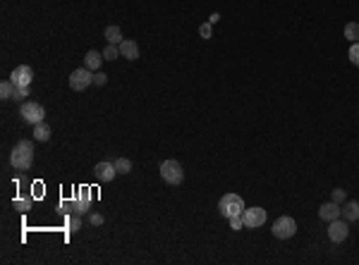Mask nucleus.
Returning a JSON list of instances; mask_svg holds the SVG:
<instances>
[{
	"mask_svg": "<svg viewBox=\"0 0 359 265\" xmlns=\"http://www.w3.org/2000/svg\"><path fill=\"white\" fill-rule=\"evenodd\" d=\"M103 53H96V50H89V53L84 55V67L86 70H91V72H98L101 70V65H103Z\"/></svg>",
	"mask_w": 359,
	"mask_h": 265,
	"instance_id": "4468645a",
	"label": "nucleus"
},
{
	"mask_svg": "<svg viewBox=\"0 0 359 265\" xmlns=\"http://www.w3.org/2000/svg\"><path fill=\"white\" fill-rule=\"evenodd\" d=\"M34 139L41 141V143H46L50 139V127L48 122H39V125H34Z\"/></svg>",
	"mask_w": 359,
	"mask_h": 265,
	"instance_id": "2eb2a0df",
	"label": "nucleus"
},
{
	"mask_svg": "<svg viewBox=\"0 0 359 265\" xmlns=\"http://www.w3.org/2000/svg\"><path fill=\"white\" fill-rule=\"evenodd\" d=\"M94 172H96V180L98 182H113L115 180V174H117L115 163H108V160H103V163L96 165Z\"/></svg>",
	"mask_w": 359,
	"mask_h": 265,
	"instance_id": "9d476101",
	"label": "nucleus"
},
{
	"mask_svg": "<svg viewBox=\"0 0 359 265\" xmlns=\"http://www.w3.org/2000/svg\"><path fill=\"white\" fill-rule=\"evenodd\" d=\"M94 189H89V187H82L77 191V196L74 198H79V201H86V203H94V194H91Z\"/></svg>",
	"mask_w": 359,
	"mask_h": 265,
	"instance_id": "5701e85b",
	"label": "nucleus"
},
{
	"mask_svg": "<svg viewBox=\"0 0 359 265\" xmlns=\"http://www.w3.org/2000/svg\"><path fill=\"white\" fill-rule=\"evenodd\" d=\"M67 218V229L70 232H77L79 227H82V215L79 213H70V215H65Z\"/></svg>",
	"mask_w": 359,
	"mask_h": 265,
	"instance_id": "412c9836",
	"label": "nucleus"
},
{
	"mask_svg": "<svg viewBox=\"0 0 359 265\" xmlns=\"http://www.w3.org/2000/svg\"><path fill=\"white\" fill-rule=\"evenodd\" d=\"M10 165L19 172H27L32 170L34 165V143L29 139H22L15 143V149L10 153Z\"/></svg>",
	"mask_w": 359,
	"mask_h": 265,
	"instance_id": "f257e3e1",
	"label": "nucleus"
},
{
	"mask_svg": "<svg viewBox=\"0 0 359 265\" xmlns=\"http://www.w3.org/2000/svg\"><path fill=\"white\" fill-rule=\"evenodd\" d=\"M19 115L27 125H39V122H46V110L43 105L36 101H24L22 108H19Z\"/></svg>",
	"mask_w": 359,
	"mask_h": 265,
	"instance_id": "7ed1b4c3",
	"label": "nucleus"
},
{
	"mask_svg": "<svg viewBox=\"0 0 359 265\" xmlns=\"http://www.w3.org/2000/svg\"><path fill=\"white\" fill-rule=\"evenodd\" d=\"M297 232V222L290 215H283L273 222V237L275 239H290V237H295Z\"/></svg>",
	"mask_w": 359,
	"mask_h": 265,
	"instance_id": "39448f33",
	"label": "nucleus"
},
{
	"mask_svg": "<svg viewBox=\"0 0 359 265\" xmlns=\"http://www.w3.org/2000/svg\"><path fill=\"white\" fill-rule=\"evenodd\" d=\"M161 177H163L168 184L177 187V184L185 182V170H182V165H179L177 160H163V163H161Z\"/></svg>",
	"mask_w": 359,
	"mask_h": 265,
	"instance_id": "20e7f679",
	"label": "nucleus"
},
{
	"mask_svg": "<svg viewBox=\"0 0 359 265\" xmlns=\"http://www.w3.org/2000/svg\"><path fill=\"white\" fill-rule=\"evenodd\" d=\"M58 211L63 213V215H70V213H74V198H63V201H60V205H58Z\"/></svg>",
	"mask_w": 359,
	"mask_h": 265,
	"instance_id": "4be33fe9",
	"label": "nucleus"
},
{
	"mask_svg": "<svg viewBox=\"0 0 359 265\" xmlns=\"http://www.w3.org/2000/svg\"><path fill=\"white\" fill-rule=\"evenodd\" d=\"M218 211L223 218H235V215H244V201L240 194H225L218 203Z\"/></svg>",
	"mask_w": 359,
	"mask_h": 265,
	"instance_id": "f03ea898",
	"label": "nucleus"
},
{
	"mask_svg": "<svg viewBox=\"0 0 359 265\" xmlns=\"http://www.w3.org/2000/svg\"><path fill=\"white\" fill-rule=\"evenodd\" d=\"M115 170H117V174H130V172H132V160H130V158H117Z\"/></svg>",
	"mask_w": 359,
	"mask_h": 265,
	"instance_id": "aec40b11",
	"label": "nucleus"
},
{
	"mask_svg": "<svg viewBox=\"0 0 359 265\" xmlns=\"http://www.w3.org/2000/svg\"><path fill=\"white\" fill-rule=\"evenodd\" d=\"M345 39L352 41V43H357V41H359V24L357 22H347V24H345Z\"/></svg>",
	"mask_w": 359,
	"mask_h": 265,
	"instance_id": "a211bd4d",
	"label": "nucleus"
},
{
	"mask_svg": "<svg viewBox=\"0 0 359 265\" xmlns=\"http://www.w3.org/2000/svg\"><path fill=\"white\" fill-rule=\"evenodd\" d=\"M91 84H94V74H91V70H86V67H79V70H74L70 74L72 91H84V89H89Z\"/></svg>",
	"mask_w": 359,
	"mask_h": 265,
	"instance_id": "423d86ee",
	"label": "nucleus"
},
{
	"mask_svg": "<svg viewBox=\"0 0 359 265\" xmlns=\"http://www.w3.org/2000/svg\"><path fill=\"white\" fill-rule=\"evenodd\" d=\"M230 227H233V229H242V227H244V215H235V218H230Z\"/></svg>",
	"mask_w": 359,
	"mask_h": 265,
	"instance_id": "c85d7f7f",
	"label": "nucleus"
},
{
	"mask_svg": "<svg viewBox=\"0 0 359 265\" xmlns=\"http://www.w3.org/2000/svg\"><path fill=\"white\" fill-rule=\"evenodd\" d=\"M103 57H106V60H115V57H120V48H117L115 43H108V48L103 50Z\"/></svg>",
	"mask_w": 359,
	"mask_h": 265,
	"instance_id": "b1692460",
	"label": "nucleus"
},
{
	"mask_svg": "<svg viewBox=\"0 0 359 265\" xmlns=\"http://www.w3.org/2000/svg\"><path fill=\"white\" fill-rule=\"evenodd\" d=\"M12 205H15V211H19V213H29L34 208V198H29V196H24V198H15Z\"/></svg>",
	"mask_w": 359,
	"mask_h": 265,
	"instance_id": "f3484780",
	"label": "nucleus"
},
{
	"mask_svg": "<svg viewBox=\"0 0 359 265\" xmlns=\"http://www.w3.org/2000/svg\"><path fill=\"white\" fill-rule=\"evenodd\" d=\"M106 41H108V43H115V46H120V43H122V32H120V26H108V29H106Z\"/></svg>",
	"mask_w": 359,
	"mask_h": 265,
	"instance_id": "dca6fc26",
	"label": "nucleus"
},
{
	"mask_svg": "<svg viewBox=\"0 0 359 265\" xmlns=\"http://www.w3.org/2000/svg\"><path fill=\"white\" fill-rule=\"evenodd\" d=\"M106 81H108V74H103V72H96V74H94V84L96 86H106Z\"/></svg>",
	"mask_w": 359,
	"mask_h": 265,
	"instance_id": "c756f323",
	"label": "nucleus"
},
{
	"mask_svg": "<svg viewBox=\"0 0 359 265\" xmlns=\"http://www.w3.org/2000/svg\"><path fill=\"white\" fill-rule=\"evenodd\" d=\"M319 218L323 220V222H333V220H338L340 218V203H336V201L323 203V205L319 208Z\"/></svg>",
	"mask_w": 359,
	"mask_h": 265,
	"instance_id": "9b49d317",
	"label": "nucleus"
},
{
	"mask_svg": "<svg viewBox=\"0 0 359 265\" xmlns=\"http://www.w3.org/2000/svg\"><path fill=\"white\" fill-rule=\"evenodd\" d=\"M350 63H352V65H357V67H359V41L350 46Z\"/></svg>",
	"mask_w": 359,
	"mask_h": 265,
	"instance_id": "bb28decb",
	"label": "nucleus"
},
{
	"mask_svg": "<svg viewBox=\"0 0 359 265\" xmlns=\"http://www.w3.org/2000/svg\"><path fill=\"white\" fill-rule=\"evenodd\" d=\"M10 79L15 81V86H29L34 81V70L29 67V65H19V67L12 70Z\"/></svg>",
	"mask_w": 359,
	"mask_h": 265,
	"instance_id": "1a4fd4ad",
	"label": "nucleus"
},
{
	"mask_svg": "<svg viewBox=\"0 0 359 265\" xmlns=\"http://www.w3.org/2000/svg\"><path fill=\"white\" fill-rule=\"evenodd\" d=\"M74 213H79V215H84V213H91V203L74 198Z\"/></svg>",
	"mask_w": 359,
	"mask_h": 265,
	"instance_id": "393cba45",
	"label": "nucleus"
},
{
	"mask_svg": "<svg viewBox=\"0 0 359 265\" xmlns=\"http://www.w3.org/2000/svg\"><path fill=\"white\" fill-rule=\"evenodd\" d=\"M15 91H17V86L12 79H5V81L0 84V96H3V98H15Z\"/></svg>",
	"mask_w": 359,
	"mask_h": 265,
	"instance_id": "6ab92c4d",
	"label": "nucleus"
},
{
	"mask_svg": "<svg viewBox=\"0 0 359 265\" xmlns=\"http://www.w3.org/2000/svg\"><path fill=\"white\" fill-rule=\"evenodd\" d=\"M347 234H350V222L347 220H333V222H328V237H330V242L333 244H343L347 239Z\"/></svg>",
	"mask_w": 359,
	"mask_h": 265,
	"instance_id": "0eeeda50",
	"label": "nucleus"
},
{
	"mask_svg": "<svg viewBox=\"0 0 359 265\" xmlns=\"http://www.w3.org/2000/svg\"><path fill=\"white\" fill-rule=\"evenodd\" d=\"M264 222H266V211H264V208H259V205H254V208H244V227L257 229V227H261Z\"/></svg>",
	"mask_w": 359,
	"mask_h": 265,
	"instance_id": "6e6552de",
	"label": "nucleus"
},
{
	"mask_svg": "<svg viewBox=\"0 0 359 265\" xmlns=\"http://www.w3.org/2000/svg\"><path fill=\"white\" fill-rule=\"evenodd\" d=\"M201 39H211V24H201Z\"/></svg>",
	"mask_w": 359,
	"mask_h": 265,
	"instance_id": "2f4dec72",
	"label": "nucleus"
},
{
	"mask_svg": "<svg viewBox=\"0 0 359 265\" xmlns=\"http://www.w3.org/2000/svg\"><path fill=\"white\" fill-rule=\"evenodd\" d=\"M340 218H345L347 222L359 220V201H345L340 208Z\"/></svg>",
	"mask_w": 359,
	"mask_h": 265,
	"instance_id": "ddd939ff",
	"label": "nucleus"
},
{
	"mask_svg": "<svg viewBox=\"0 0 359 265\" xmlns=\"http://www.w3.org/2000/svg\"><path fill=\"white\" fill-rule=\"evenodd\" d=\"M29 96V86H17V91H15V101H24Z\"/></svg>",
	"mask_w": 359,
	"mask_h": 265,
	"instance_id": "cd10ccee",
	"label": "nucleus"
},
{
	"mask_svg": "<svg viewBox=\"0 0 359 265\" xmlns=\"http://www.w3.org/2000/svg\"><path fill=\"white\" fill-rule=\"evenodd\" d=\"M89 220H91V225H94V227H101L103 225V215H101V213H91V215H89Z\"/></svg>",
	"mask_w": 359,
	"mask_h": 265,
	"instance_id": "7c9ffc66",
	"label": "nucleus"
},
{
	"mask_svg": "<svg viewBox=\"0 0 359 265\" xmlns=\"http://www.w3.org/2000/svg\"><path fill=\"white\" fill-rule=\"evenodd\" d=\"M330 201L345 203V201H347V194H345L343 189H333V191H330Z\"/></svg>",
	"mask_w": 359,
	"mask_h": 265,
	"instance_id": "a878e982",
	"label": "nucleus"
},
{
	"mask_svg": "<svg viewBox=\"0 0 359 265\" xmlns=\"http://www.w3.org/2000/svg\"><path fill=\"white\" fill-rule=\"evenodd\" d=\"M117 48H120V55L127 57V60H137V57H139V46H137V41H132V39H125Z\"/></svg>",
	"mask_w": 359,
	"mask_h": 265,
	"instance_id": "f8f14e48",
	"label": "nucleus"
}]
</instances>
